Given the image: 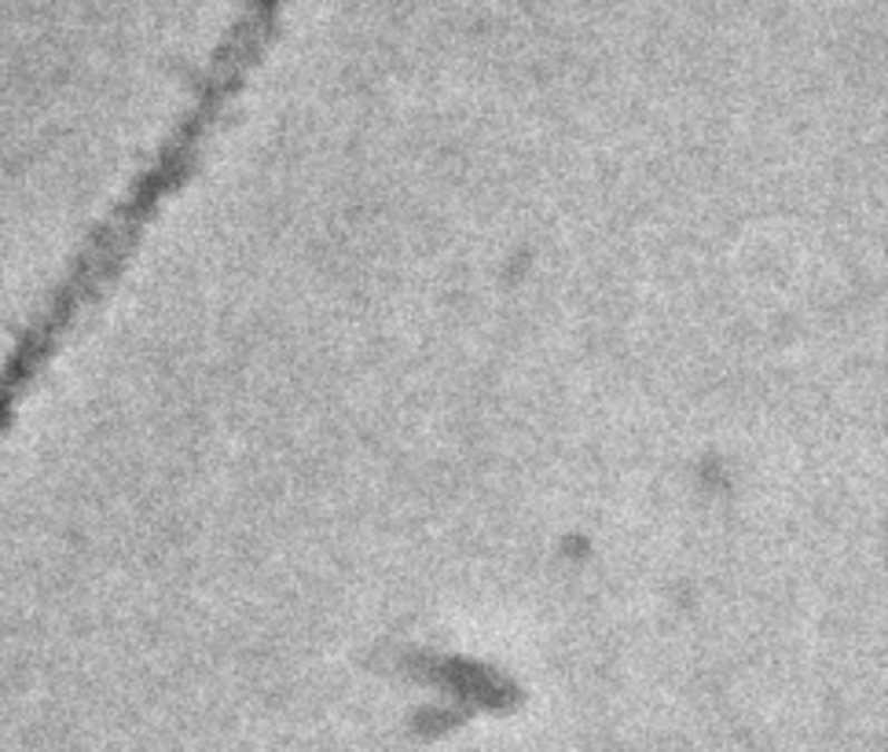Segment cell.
Returning <instances> with one entry per match:
<instances>
[{
  "instance_id": "cell-1",
  "label": "cell",
  "mask_w": 888,
  "mask_h": 752,
  "mask_svg": "<svg viewBox=\"0 0 888 752\" xmlns=\"http://www.w3.org/2000/svg\"><path fill=\"white\" fill-rule=\"evenodd\" d=\"M62 342H67L62 331L41 312H30L27 328H19L11 338V345L0 357V437L16 422L19 404L45 374V363L56 360Z\"/></svg>"
}]
</instances>
